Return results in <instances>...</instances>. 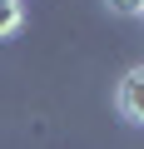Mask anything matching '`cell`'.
<instances>
[{
    "label": "cell",
    "mask_w": 144,
    "mask_h": 149,
    "mask_svg": "<svg viewBox=\"0 0 144 149\" xmlns=\"http://www.w3.org/2000/svg\"><path fill=\"white\" fill-rule=\"evenodd\" d=\"M114 104H119V114H124L129 124H144V65H134L124 80H119Z\"/></svg>",
    "instance_id": "6da1fadb"
},
{
    "label": "cell",
    "mask_w": 144,
    "mask_h": 149,
    "mask_svg": "<svg viewBox=\"0 0 144 149\" xmlns=\"http://www.w3.org/2000/svg\"><path fill=\"white\" fill-rule=\"evenodd\" d=\"M20 25H25V5L20 0H0V40L20 35Z\"/></svg>",
    "instance_id": "7a4b0ae2"
},
{
    "label": "cell",
    "mask_w": 144,
    "mask_h": 149,
    "mask_svg": "<svg viewBox=\"0 0 144 149\" xmlns=\"http://www.w3.org/2000/svg\"><path fill=\"white\" fill-rule=\"evenodd\" d=\"M139 5H144V0H109V10H114V15H124V20H134V15H139Z\"/></svg>",
    "instance_id": "3957f363"
},
{
    "label": "cell",
    "mask_w": 144,
    "mask_h": 149,
    "mask_svg": "<svg viewBox=\"0 0 144 149\" xmlns=\"http://www.w3.org/2000/svg\"><path fill=\"white\" fill-rule=\"evenodd\" d=\"M139 20H144V5H139Z\"/></svg>",
    "instance_id": "277c9868"
}]
</instances>
